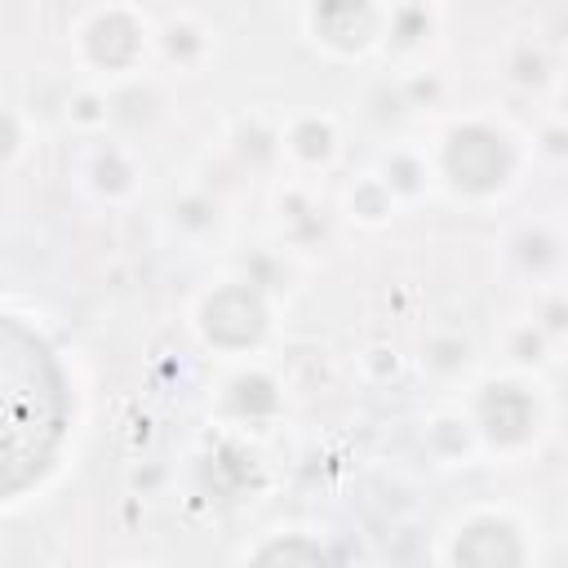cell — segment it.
<instances>
[{"instance_id": "6da1fadb", "label": "cell", "mask_w": 568, "mask_h": 568, "mask_svg": "<svg viewBox=\"0 0 568 568\" xmlns=\"http://www.w3.org/2000/svg\"><path fill=\"white\" fill-rule=\"evenodd\" d=\"M62 386L44 346L0 320V493L27 484L53 453Z\"/></svg>"}]
</instances>
